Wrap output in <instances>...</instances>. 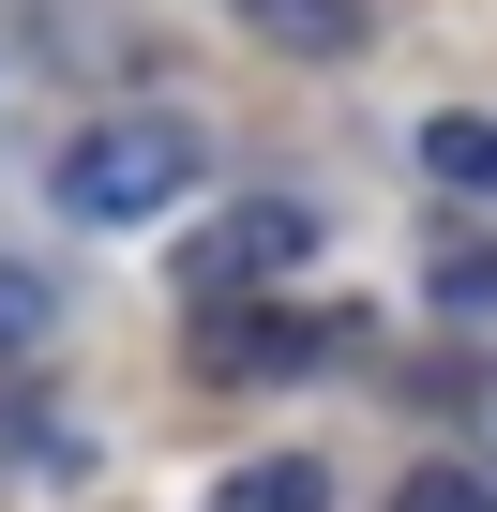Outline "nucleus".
Wrapping results in <instances>:
<instances>
[{
	"instance_id": "8",
	"label": "nucleus",
	"mask_w": 497,
	"mask_h": 512,
	"mask_svg": "<svg viewBox=\"0 0 497 512\" xmlns=\"http://www.w3.org/2000/svg\"><path fill=\"white\" fill-rule=\"evenodd\" d=\"M392 512H497V482H467V467H422V482H407Z\"/></svg>"
},
{
	"instance_id": "7",
	"label": "nucleus",
	"mask_w": 497,
	"mask_h": 512,
	"mask_svg": "<svg viewBox=\"0 0 497 512\" xmlns=\"http://www.w3.org/2000/svg\"><path fill=\"white\" fill-rule=\"evenodd\" d=\"M211 362H226V377H302V362H317V317H226Z\"/></svg>"
},
{
	"instance_id": "1",
	"label": "nucleus",
	"mask_w": 497,
	"mask_h": 512,
	"mask_svg": "<svg viewBox=\"0 0 497 512\" xmlns=\"http://www.w3.org/2000/svg\"><path fill=\"white\" fill-rule=\"evenodd\" d=\"M196 196V136L181 121H76L61 136V211L76 226H151Z\"/></svg>"
},
{
	"instance_id": "3",
	"label": "nucleus",
	"mask_w": 497,
	"mask_h": 512,
	"mask_svg": "<svg viewBox=\"0 0 497 512\" xmlns=\"http://www.w3.org/2000/svg\"><path fill=\"white\" fill-rule=\"evenodd\" d=\"M211 512H332V452H257V467H226Z\"/></svg>"
},
{
	"instance_id": "5",
	"label": "nucleus",
	"mask_w": 497,
	"mask_h": 512,
	"mask_svg": "<svg viewBox=\"0 0 497 512\" xmlns=\"http://www.w3.org/2000/svg\"><path fill=\"white\" fill-rule=\"evenodd\" d=\"M46 347H61V272L0 256V362H46Z\"/></svg>"
},
{
	"instance_id": "2",
	"label": "nucleus",
	"mask_w": 497,
	"mask_h": 512,
	"mask_svg": "<svg viewBox=\"0 0 497 512\" xmlns=\"http://www.w3.org/2000/svg\"><path fill=\"white\" fill-rule=\"evenodd\" d=\"M317 226L332 211H302V196H241L196 256H181V287H196V317L226 302V287H272V272H302V256H317Z\"/></svg>"
},
{
	"instance_id": "4",
	"label": "nucleus",
	"mask_w": 497,
	"mask_h": 512,
	"mask_svg": "<svg viewBox=\"0 0 497 512\" xmlns=\"http://www.w3.org/2000/svg\"><path fill=\"white\" fill-rule=\"evenodd\" d=\"M241 31L287 46V61H347L362 46V0H241Z\"/></svg>"
},
{
	"instance_id": "10",
	"label": "nucleus",
	"mask_w": 497,
	"mask_h": 512,
	"mask_svg": "<svg viewBox=\"0 0 497 512\" xmlns=\"http://www.w3.org/2000/svg\"><path fill=\"white\" fill-rule=\"evenodd\" d=\"M482 437H497V377H482Z\"/></svg>"
},
{
	"instance_id": "6",
	"label": "nucleus",
	"mask_w": 497,
	"mask_h": 512,
	"mask_svg": "<svg viewBox=\"0 0 497 512\" xmlns=\"http://www.w3.org/2000/svg\"><path fill=\"white\" fill-rule=\"evenodd\" d=\"M422 181H437V196H497V121H452V106H437V121H422Z\"/></svg>"
},
{
	"instance_id": "9",
	"label": "nucleus",
	"mask_w": 497,
	"mask_h": 512,
	"mask_svg": "<svg viewBox=\"0 0 497 512\" xmlns=\"http://www.w3.org/2000/svg\"><path fill=\"white\" fill-rule=\"evenodd\" d=\"M437 302H497V256H437Z\"/></svg>"
}]
</instances>
